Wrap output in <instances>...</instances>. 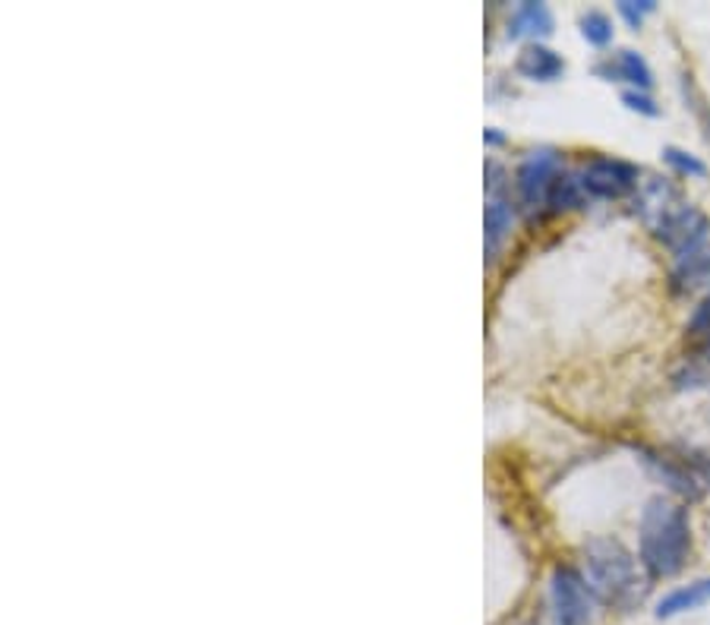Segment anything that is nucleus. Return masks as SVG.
I'll return each mask as SVG.
<instances>
[{
    "label": "nucleus",
    "instance_id": "obj_12",
    "mask_svg": "<svg viewBox=\"0 0 710 625\" xmlns=\"http://www.w3.org/2000/svg\"><path fill=\"white\" fill-rule=\"evenodd\" d=\"M511 224H515V209H511V202L506 200L502 193L489 197L487 215H484V231H487V259H496L499 246L506 244V237H509Z\"/></svg>",
    "mask_w": 710,
    "mask_h": 625
},
{
    "label": "nucleus",
    "instance_id": "obj_9",
    "mask_svg": "<svg viewBox=\"0 0 710 625\" xmlns=\"http://www.w3.org/2000/svg\"><path fill=\"white\" fill-rule=\"evenodd\" d=\"M597 73L610 83H632L638 92H647L654 86V73H650L642 54H635V51H619L606 64H597Z\"/></svg>",
    "mask_w": 710,
    "mask_h": 625
},
{
    "label": "nucleus",
    "instance_id": "obj_14",
    "mask_svg": "<svg viewBox=\"0 0 710 625\" xmlns=\"http://www.w3.org/2000/svg\"><path fill=\"white\" fill-rule=\"evenodd\" d=\"M647 465H654L657 474L664 477V484H669V490H676L679 496H698L701 487H698V480L688 474L679 462H672V458H660V455H647Z\"/></svg>",
    "mask_w": 710,
    "mask_h": 625
},
{
    "label": "nucleus",
    "instance_id": "obj_7",
    "mask_svg": "<svg viewBox=\"0 0 710 625\" xmlns=\"http://www.w3.org/2000/svg\"><path fill=\"white\" fill-rule=\"evenodd\" d=\"M669 278L676 294H710V227L704 237L676 253Z\"/></svg>",
    "mask_w": 710,
    "mask_h": 625
},
{
    "label": "nucleus",
    "instance_id": "obj_13",
    "mask_svg": "<svg viewBox=\"0 0 710 625\" xmlns=\"http://www.w3.org/2000/svg\"><path fill=\"white\" fill-rule=\"evenodd\" d=\"M591 200L584 183H581V174H572V171H559L550 187V197H547V205L553 215H562V212H575L581 209L584 202Z\"/></svg>",
    "mask_w": 710,
    "mask_h": 625
},
{
    "label": "nucleus",
    "instance_id": "obj_17",
    "mask_svg": "<svg viewBox=\"0 0 710 625\" xmlns=\"http://www.w3.org/2000/svg\"><path fill=\"white\" fill-rule=\"evenodd\" d=\"M622 105H625L628 112L644 114V117H660V105H657L647 92H638V89L622 92Z\"/></svg>",
    "mask_w": 710,
    "mask_h": 625
},
{
    "label": "nucleus",
    "instance_id": "obj_6",
    "mask_svg": "<svg viewBox=\"0 0 710 625\" xmlns=\"http://www.w3.org/2000/svg\"><path fill=\"white\" fill-rule=\"evenodd\" d=\"M686 205L682 193L669 183V178H650L638 183L635 190V212L642 215V222L657 234L679 209Z\"/></svg>",
    "mask_w": 710,
    "mask_h": 625
},
{
    "label": "nucleus",
    "instance_id": "obj_19",
    "mask_svg": "<svg viewBox=\"0 0 710 625\" xmlns=\"http://www.w3.org/2000/svg\"><path fill=\"white\" fill-rule=\"evenodd\" d=\"M484 142H487V146H502L506 136L499 134V130H487V134H484Z\"/></svg>",
    "mask_w": 710,
    "mask_h": 625
},
{
    "label": "nucleus",
    "instance_id": "obj_2",
    "mask_svg": "<svg viewBox=\"0 0 710 625\" xmlns=\"http://www.w3.org/2000/svg\"><path fill=\"white\" fill-rule=\"evenodd\" d=\"M581 575L603 606H613L622 613H632L635 606H642L644 594L650 587L642 559L632 557L613 537H597L584 547Z\"/></svg>",
    "mask_w": 710,
    "mask_h": 625
},
{
    "label": "nucleus",
    "instance_id": "obj_15",
    "mask_svg": "<svg viewBox=\"0 0 710 625\" xmlns=\"http://www.w3.org/2000/svg\"><path fill=\"white\" fill-rule=\"evenodd\" d=\"M581 35H584L587 45L606 47L613 42V20L606 13H600V10H587L581 17Z\"/></svg>",
    "mask_w": 710,
    "mask_h": 625
},
{
    "label": "nucleus",
    "instance_id": "obj_11",
    "mask_svg": "<svg viewBox=\"0 0 710 625\" xmlns=\"http://www.w3.org/2000/svg\"><path fill=\"white\" fill-rule=\"evenodd\" d=\"M704 603H710V575L664 594V601L657 603L654 616H657V619H672V616L691 613V610H698V606H704Z\"/></svg>",
    "mask_w": 710,
    "mask_h": 625
},
{
    "label": "nucleus",
    "instance_id": "obj_20",
    "mask_svg": "<svg viewBox=\"0 0 710 625\" xmlns=\"http://www.w3.org/2000/svg\"><path fill=\"white\" fill-rule=\"evenodd\" d=\"M708 484H710V468H708Z\"/></svg>",
    "mask_w": 710,
    "mask_h": 625
},
{
    "label": "nucleus",
    "instance_id": "obj_1",
    "mask_svg": "<svg viewBox=\"0 0 710 625\" xmlns=\"http://www.w3.org/2000/svg\"><path fill=\"white\" fill-rule=\"evenodd\" d=\"M688 553H691L688 512L666 496H654L644 506L638 525V559L647 579H676L686 569Z\"/></svg>",
    "mask_w": 710,
    "mask_h": 625
},
{
    "label": "nucleus",
    "instance_id": "obj_8",
    "mask_svg": "<svg viewBox=\"0 0 710 625\" xmlns=\"http://www.w3.org/2000/svg\"><path fill=\"white\" fill-rule=\"evenodd\" d=\"M515 70H518V76H524L531 83H555L565 73V61L555 54L553 47L533 42V45H528L518 54Z\"/></svg>",
    "mask_w": 710,
    "mask_h": 625
},
{
    "label": "nucleus",
    "instance_id": "obj_18",
    "mask_svg": "<svg viewBox=\"0 0 710 625\" xmlns=\"http://www.w3.org/2000/svg\"><path fill=\"white\" fill-rule=\"evenodd\" d=\"M654 10H657L654 0H638V3H635V0H619V13L625 17V23L632 25V29H642L644 17L654 13Z\"/></svg>",
    "mask_w": 710,
    "mask_h": 625
},
{
    "label": "nucleus",
    "instance_id": "obj_16",
    "mask_svg": "<svg viewBox=\"0 0 710 625\" xmlns=\"http://www.w3.org/2000/svg\"><path fill=\"white\" fill-rule=\"evenodd\" d=\"M664 161L672 171H679V174H686V178H708V165L698 156H691V152L676 149V146H666Z\"/></svg>",
    "mask_w": 710,
    "mask_h": 625
},
{
    "label": "nucleus",
    "instance_id": "obj_10",
    "mask_svg": "<svg viewBox=\"0 0 710 625\" xmlns=\"http://www.w3.org/2000/svg\"><path fill=\"white\" fill-rule=\"evenodd\" d=\"M524 35H531V39L553 35V13H550L547 3L528 0L521 7H515V13H511L509 20V39H524Z\"/></svg>",
    "mask_w": 710,
    "mask_h": 625
},
{
    "label": "nucleus",
    "instance_id": "obj_4",
    "mask_svg": "<svg viewBox=\"0 0 710 625\" xmlns=\"http://www.w3.org/2000/svg\"><path fill=\"white\" fill-rule=\"evenodd\" d=\"M581 183L594 200H622L638 190V168L613 156H594L581 168Z\"/></svg>",
    "mask_w": 710,
    "mask_h": 625
},
{
    "label": "nucleus",
    "instance_id": "obj_5",
    "mask_svg": "<svg viewBox=\"0 0 710 625\" xmlns=\"http://www.w3.org/2000/svg\"><path fill=\"white\" fill-rule=\"evenodd\" d=\"M555 174H559V156L553 149H537L531 156L518 165V174H515V190H518V200L528 212H537L547 205L550 197V187H553Z\"/></svg>",
    "mask_w": 710,
    "mask_h": 625
},
{
    "label": "nucleus",
    "instance_id": "obj_3",
    "mask_svg": "<svg viewBox=\"0 0 710 625\" xmlns=\"http://www.w3.org/2000/svg\"><path fill=\"white\" fill-rule=\"evenodd\" d=\"M600 601L575 565H555L550 575V625H594Z\"/></svg>",
    "mask_w": 710,
    "mask_h": 625
}]
</instances>
